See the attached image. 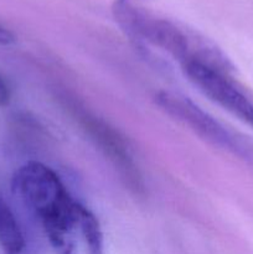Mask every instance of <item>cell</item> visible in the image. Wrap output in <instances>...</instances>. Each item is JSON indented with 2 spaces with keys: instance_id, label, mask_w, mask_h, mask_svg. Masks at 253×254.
<instances>
[{
  "instance_id": "obj_8",
  "label": "cell",
  "mask_w": 253,
  "mask_h": 254,
  "mask_svg": "<svg viewBox=\"0 0 253 254\" xmlns=\"http://www.w3.org/2000/svg\"><path fill=\"white\" fill-rule=\"evenodd\" d=\"M10 99H11L10 87L7 82L4 79V77L0 74V108L7 106L10 103Z\"/></svg>"
},
{
  "instance_id": "obj_5",
  "label": "cell",
  "mask_w": 253,
  "mask_h": 254,
  "mask_svg": "<svg viewBox=\"0 0 253 254\" xmlns=\"http://www.w3.org/2000/svg\"><path fill=\"white\" fill-rule=\"evenodd\" d=\"M155 102L165 113L183 122L208 141H212L213 144L223 146L235 153L246 154V148L240 145L232 134L228 133L217 121L198 108L186 97L170 92H159L155 97Z\"/></svg>"
},
{
  "instance_id": "obj_9",
  "label": "cell",
  "mask_w": 253,
  "mask_h": 254,
  "mask_svg": "<svg viewBox=\"0 0 253 254\" xmlns=\"http://www.w3.org/2000/svg\"><path fill=\"white\" fill-rule=\"evenodd\" d=\"M12 42H15V35L0 24V45H10Z\"/></svg>"
},
{
  "instance_id": "obj_1",
  "label": "cell",
  "mask_w": 253,
  "mask_h": 254,
  "mask_svg": "<svg viewBox=\"0 0 253 254\" xmlns=\"http://www.w3.org/2000/svg\"><path fill=\"white\" fill-rule=\"evenodd\" d=\"M113 14L119 26L133 39L149 42L178 59L181 64L189 61L205 62L225 71L215 49L185 27L164 17L133 6L126 0L114 4Z\"/></svg>"
},
{
  "instance_id": "obj_4",
  "label": "cell",
  "mask_w": 253,
  "mask_h": 254,
  "mask_svg": "<svg viewBox=\"0 0 253 254\" xmlns=\"http://www.w3.org/2000/svg\"><path fill=\"white\" fill-rule=\"evenodd\" d=\"M183 68L205 96L253 128V103L236 88L225 72L196 60L184 64Z\"/></svg>"
},
{
  "instance_id": "obj_7",
  "label": "cell",
  "mask_w": 253,
  "mask_h": 254,
  "mask_svg": "<svg viewBox=\"0 0 253 254\" xmlns=\"http://www.w3.org/2000/svg\"><path fill=\"white\" fill-rule=\"evenodd\" d=\"M0 248L5 254H20L25 248V238L19 222L9 205L0 195Z\"/></svg>"
},
{
  "instance_id": "obj_2",
  "label": "cell",
  "mask_w": 253,
  "mask_h": 254,
  "mask_svg": "<svg viewBox=\"0 0 253 254\" xmlns=\"http://www.w3.org/2000/svg\"><path fill=\"white\" fill-rule=\"evenodd\" d=\"M41 223L57 254H104L98 220L72 196Z\"/></svg>"
},
{
  "instance_id": "obj_3",
  "label": "cell",
  "mask_w": 253,
  "mask_h": 254,
  "mask_svg": "<svg viewBox=\"0 0 253 254\" xmlns=\"http://www.w3.org/2000/svg\"><path fill=\"white\" fill-rule=\"evenodd\" d=\"M11 190L40 222L71 197L59 175L39 161H29L15 171Z\"/></svg>"
},
{
  "instance_id": "obj_6",
  "label": "cell",
  "mask_w": 253,
  "mask_h": 254,
  "mask_svg": "<svg viewBox=\"0 0 253 254\" xmlns=\"http://www.w3.org/2000/svg\"><path fill=\"white\" fill-rule=\"evenodd\" d=\"M77 117L86 133L103 151L104 155L113 163L116 169H118L119 174L124 179L129 189L135 192H140L143 190V181H141L138 166L134 163L128 146L124 143L118 131L114 130L98 117L86 111H79Z\"/></svg>"
}]
</instances>
